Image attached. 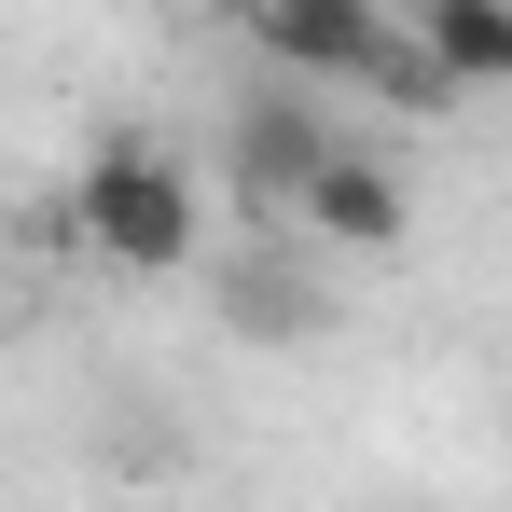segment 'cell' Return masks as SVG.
I'll use <instances>...</instances> for the list:
<instances>
[{
    "label": "cell",
    "mask_w": 512,
    "mask_h": 512,
    "mask_svg": "<svg viewBox=\"0 0 512 512\" xmlns=\"http://www.w3.org/2000/svg\"><path fill=\"white\" fill-rule=\"evenodd\" d=\"M236 14H250V42L277 70H333V84H374V97H402V111H443L457 97V70L429 42H402L374 0H236Z\"/></svg>",
    "instance_id": "cell-2"
},
{
    "label": "cell",
    "mask_w": 512,
    "mask_h": 512,
    "mask_svg": "<svg viewBox=\"0 0 512 512\" xmlns=\"http://www.w3.org/2000/svg\"><path fill=\"white\" fill-rule=\"evenodd\" d=\"M416 42L457 70V97H499L512 84V0H416Z\"/></svg>",
    "instance_id": "cell-5"
},
{
    "label": "cell",
    "mask_w": 512,
    "mask_h": 512,
    "mask_svg": "<svg viewBox=\"0 0 512 512\" xmlns=\"http://www.w3.org/2000/svg\"><path fill=\"white\" fill-rule=\"evenodd\" d=\"M70 222L111 277H194V250H208V194L167 139H97L70 180Z\"/></svg>",
    "instance_id": "cell-1"
},
{
    "label": "cell",
    "mask_w": 512,
    "mask_h": 512,
    "mask_svg": "<svg viewBox=\"0 0 512 512\" xmlns=\"http://www.w3.org/2000/svg\"><path fill=\"white\" fill-rule=\"evenodd\" d=\"M305 236H319V250H402V236H416L402 167H388V153H360V139H333V167L305 180Z\"/></svg>",
    "instance_id": "cell-4"
},
{
    "label": "cell",
    "mask_w": 512,
    "mask_h": 512,
    "mask_svg": "<svg viewBox=\"0 0 512 512\" xmlns=\"http://www.w3.org/2000/svg\"><path fill=\"white\" fill-rule=\"evenodd\" d=\"M333 167V111L305 84H250L236 97V125H222V194L250 208V222H305V180Z\"/></svg>",
    "instance_id": "cell-3"
}]
</instances>
